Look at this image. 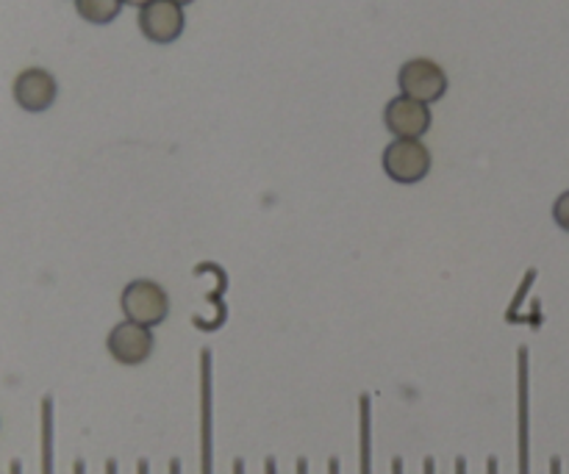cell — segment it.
I'll return each mask as SVG.
<instances>
[{
    "instance_id": "3957f363",
    "label": "cell",
    "mask_w": 569,
    "mask_h": 474,
    "mask_svg": "<svg viewBox=\"0 0 569 474\" xmlns=\"http://www.w3.org/2000/svg\"><path fill=\"white\" fill-rule=\"evenodd\" d=\"M431 164V150L420 139H395L383 150V172L389 181L403 183V186L426 181Z\"/></svg>"
},
{
    "instance_id": "7a4b0ae2",
    "label": "cell",
    "mask_w": 569,
    "mask_h": 474,
    "mask_svg": "<svg viewBox=\"0 0 569 474\" xmlns=\"http://www.w3.org/2000/svg\"><path fill=\"white\" fill-rule=\"evenodd\" d=\"M120 309L126 320L144 327H156L170 316V294L164 292L161 283L150 281V278H137L122 289Z\"/></svg>"
},
{
    "instance_id": "2e32d148",
    "label": "cell",
    "mask_w": 569,
    "mask_h": 474,
    "mask_svg": "<svg viewBox=\"0 0 569 474\" xmlns=\"http://www.w3.org/2000/svg\"><path fill=\"white\" fill-rule=\"evenodd\" d=\"M487 474H500V464H498V458H487Z\"/></svg>"
},
{
    "instance_id": "d4e9b609",
    "label": "cell",
    "mask_w": 569,
    "mask_h": 474,
    "mask_svg": "<svg viewBox=\"0 0 569 474\" xmlns=\"http://www.w3.org/2000/svg\"><path fill=\"white\" fill-rule=\"evenodd\" d=\"M298 474H309V461L298 458Z\"/></svg>"
},
{
    "instance_id": "52a82bcc",
    "label": "cell",
    "mask_w": 569,
    "mask_h": 474,
    "mask_svg": "<svg viewBox=\"0 0 569 474\" xmlns=\"http://www.w3.org/2000/svg\"><path fill=\"white\" fill-rule=\"evenodd\" d=\"M183 6L172 0H150L139 9V31L153 44H170L183 33Z\"/></svg>"
},
{
    "instance_id": "277c9868",
    "label": "cell",
    "mask_w": 569,
    "mask_h": 474,
    "mask_svg": "<svg viewBox=\"0 0 569 474\" xmlns=\"http://www.w3.org/2000/svg\"><path fill=\"white\" fill-rule=\"evenodd\" d=\"M400 94L431 105L448 92V72L433 59H409L398 72Z\"/></svg>"
},
{
    "instance_id": "8992f818",
    "label": "cell",
    "mask_w": 569,
    "mask_h": 474,
    "mask_svg": "<svg viewBox=\"0 0 569 474\" xmlns=\"http://www.w3.org/2000/svg\"><path fill=\"white\" fill-rule=\"evenodd\" d=\"M517 461H520V474H531V364H528V347L517 350Z\"/></svg>"
},
{
    "instance_id": "5bb4252c",
    "label": "cell",
    "mask_w": 569,
    "mask_h": 474,
    "mask_svg": "<svg viewBox=\"0 0 569 474\" xmlns=\"http://www.w3.org/2000/svg\"><path fill=\"white\" fill-rule=\"evenodd\" d=\"M533 278H537V272H528V275H526V281H522V292L520 294H517V300H515V303H511V309H509V314H506V320H515V316H517V309H520V303H522V297H526V289L528 286H531V283H533Z\"/></svg>"
},
{
    "instance_id": "cb8c5ba5",
    "label": "cell",
    "mask_w": 569,
    "mask_h": 474,
    "mask_svg": "<svg viewBox=\"0 0 569 474\" xmlns=\"http://www.w3.org/2000/svg\"><path fill=\"white\" fill-rule=\"evenodd\" d=\"M137 474H150V464L144 458L137 464Z\"/></svg>"
},
{
    "instance_id": "ffe728a7",
    "label": "cell",
    "mask_w": 569,
    "mask_h": 474,
    "mask_svg": "<svg viewBox=\"0 0 569 474\" xmlns=\"http://www.w3.org/2000/svg\"><path fill=\"white\" fill-rule=\"evenodd\" d=\"M453 474H467V461H465V458H456Z\"/></svg>"
},
{
    "instance_id": "4fadbf2b",
    "label": "cell",
    "mask_w": 569,
    "mask_h": 474,
    "mask_svg": "<svg viewBox=\"0 0 569 474\" xmlns=\"http://www.w3.org/2000/svg\"><path fill=\"white\" fill-rule=\"evenodd\" d=\"M553 220H556V225L561 228V231L569 233V189H567V192H561L559 198H556Z\"/></svg>"
},
{
    "instance_id": "ba28073f",
    "label": "cell",
    "mask_w": 569,
    "mask_h": 474,
    "mask_svg": "<svg viewBox=\"0 0 569 474\" xmlns=\"http://www.w3.org/2000/svg\"><path fill=\"white\" fill-rule=\"evenodd\" d=\"M11 94H14V103L20 105L22 111H31V114H39V111H48L50 105L56 103V94H59V83L42 67H28L20 75L14 78V87H11Z\"/></svg>"
},
{
    "instance_id": "484cf974",
    "label": "cell",
    "mask_w": 569,
    "mask_h": 474,
    "mask_svg": "<svg viewBox=\"0 0 569 474\" xmlns=\"http://www.w3.org/2000/svg\"><path fill=\"white\" fill-rule=\"evenodd\" d=\"M72 474H87V466H83V461H76V464H72Z\"/></svg>"
},
{
    "instance_id": "5b68a950",
    "label": "cell",
    "mask_w": 569,
    "mask_h": 474,
    "mask_svg": "<svg viewBox=\"0 0 569 474\" xmlns=\"http://www.w3.org/2000/svg\"><path fill=\"white\" fill-rule=\"evenodd\" d=\"M106 350H109V355L117 361V364L142 366L156 350L153 327H144L131 320H122L120 325L111 327L109 336H106Z\"/></svg>"
},
{
    "instance_id": "f546056e",
    "label": "cell",
    "mask_w": 569,
    "mask_h": 474,
    "mask_svg": "<svg viewBox=\"0 0 569 474\" xmlns=\"http://www.w3.org/2000/svg\"><path fill=\"white\" fill-rule=\"evenodd\" d=\"M172 3H178V6H187V3H192V0H172Z\"/></svg>"
},
{
    "instance_id": "603a6c76",
    "label": "cell",
    "mask_w": 569,
    "mask_h": 474,
    "mask_svg": "<svg viewBox=\"0 0 569 474\" xmlns=\"http://www.w3.org/2000/svg\"><path fill=\"white\" fill-rule=\"evenodd\" d=\"M550 474H561V458H550Z\"/></svg>"
},
{
    "instance_id": "9c48e42d",
    "label": "cell",
    "mask_w": 569,
    "mask_h": 474,
    "mask_svg": "<svg viewBox=\"0 0 569 474\" xmlns=\"http://www.w3.org/2000/svg\"><path fill=\"white\" fill-rule=\"evenodd\" d=\"M431 109L406 94L392 98L383 109V122L395 139H422V133H428L431 128Z\"/></svg>"
},
{
    "instance_id": "30bf717a",
    "label": "cell",
    "mask_w": 569,
    "mask_h": 474,
    "mask_svg": "<svg viewBox=\"0 0 569 474\" xmlns=\"http://www.w3.org/2000/svg\"><path fill=\"white\" fill-rule=\"evenodd\" d=\"M359 474H372V400L359 397Z\"/></svg>"
},
{
    "instance_id": "8fae6325",
    "label": "cell",
    "mask_w": 569,
    "mask_h": 474,
    "mask_svg": "<svg viewBox=\"0 0 569 474\" xmlns=\"http://www.w3.org/2000/svg\"><path fill=\"white\" fill-rule=\"evenodd\" d=\"M122 6H126L122 0H76V11L81 14V20L92 22V26H109L111 20H117Z\"/></svg>"
},
{
    "instance_id": "9a60e30c",
    "label": "cell",
    "mask_w": 569,
    "mask_h": 474,
    "mask_svg": "<svg viewBox=\"0 0 569 474\" xmlns=\"http://www.w3.org/2000/svg\"><path fill=\"white\" fill-rule=\"evenodd\" d=\"M328 474H342V464H339V458H328Z\"/></svg>"
},
{
    "instance_id": "44dd1931",
    "label": "cell",
    "mask_w": 569,
    "mask_h": 474,
    "mask_svg": "<svg viewBox=\"0 0 569 474\" xmlns=\"http://www.w3.org/2000/svg\"><path fill=\"white\" fill-rule=\"evenodd\" d=\"M170 474H183V466H181V461H178V458L170 461Z\"/></svg>"
},
{
    "instance_id": "ac0fdd59",
    "label": "cell",
    "mask_w": 569,
    "mask_h": 474,
    "mask_svg": "<svg viewBox=\"0 0 569 474\" xmlns=\"http://www.w3.org/2000/svg\"><path fill=\"white\" fill-rule=\"evenodd\" d=\"M264 474H278L276 458H267V461H264Z\"/></svg>"
},
{
    "instance_id": "7402d4cb",
    "label": "cell",
    "mask_w": 569,
    "mask_h": 474,
    "mask_svg": "<svg viewBox=\"0 0 569 474\" xmlns=\"http://www.w3.org/2000/svg\"><path fill=\"white\" fill-rule=\"evenodd\" d=\"M106 474H120V470H117V461H114V458L106 461Z\"/></svg>"
},
{
    "instance_id": "e0dca14e",
    "label": "cell",
    "mask_w": 569,
    "mask_h": 474,
    "mask_svg": "<svg viewBox=\"0 0 569 474\" xmlns=\"http://www.w3.org/2000/svg\"><path fill=\"white\" fill-rule=\"evenodd\" d=\"M422 474H437V461L426 458V464H422Z\"/></svg>"
},
{
    "instance_id": "6da1fadb",
    "label": "cell",
    "mask_w": 569,
    "mask_h": 474,
    "mask_svg": "<svg viewBox=\"0 0 569 474\" xmlns=\"http://www.w3.org/2000/svg\"><path fill=\"white\" fill-rule=\"evenodd\" d=\"M214 366L211 350L198 359V461L200 474H214Z\"/></svg>"
},
{
    "instance_id": "4316f807",
    "label": "cell",
    "mask_w": 569,
    "mask_h": 474,
    "mask_svg": "<svg viewBox=\"0 0 569 474\" xmlns=\"http://www.w3.org/2000/svg\"><path fill=\"white\" fill-rule=\"evenodd\" d=\"M233 474H244V461L242 458L233 461Z\"/></svg>"
},
{
    "instance_id": "83f0119b",
    "label": "cell",
    "mask_w": 569,
    "mask_h": 474,
    "mask_svg": "<svg viewBox=\"0 0 569 474\" xmlns=\"http://www.w3.org/2000/svg\"><path fill=\"white\" fill-rule=\"evenodd\" d=\"M122 3H131V6H139V9H142V6H148L150 0H122Z\"/></svg>"
},
{
    "instance_id": "7c38bea8",
    "label": "cell",
    "mask_w": 569,
    "mask_h": 474,
    "mask_svg": "<svg viewBox=\"0 0 569 474\" xmlns=\"http://www.w3.org/2000/svg\"><path fill=\"white\" fill-rule=\"evenodd\" d=\"M39 422H42V474H53V397L42 400L39 409Z\"/></svg>"
},
{
    "instance_id": "d6986e66",
    "label": "cell",
    "mask_w": 569,
    "mask_h": 474,
    "mask_svg": "<svg viewBox=\"0 0 569 474\" xmlns=\"http://www.w3.org/2000/svg\"><path fill=\"white\" fill-rule=\"evenodd\" d=\"M392 474H406L403 458H395V461H392Z\"/></svg>"
},
{
    "instance_id": "f1b7e54d",
    "label": "cell",
    "mask_w": 569,
    "mask_h": 474,
    "mask_svg": "<svg viewBox=\"0 0 569 474\" xmlns=\"http://www.w3.org/2000/svg\"><path fill=\"white\" fill-rule=\"evenodd\" d=\"M9 474H22V466H20V461H14V464H11V472Z\"/></svg>"
}]
</instances>
